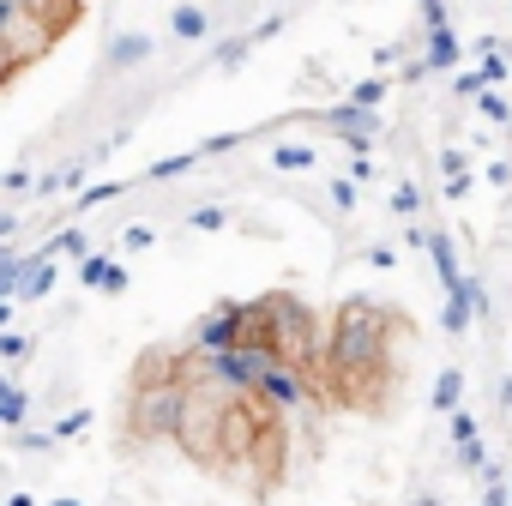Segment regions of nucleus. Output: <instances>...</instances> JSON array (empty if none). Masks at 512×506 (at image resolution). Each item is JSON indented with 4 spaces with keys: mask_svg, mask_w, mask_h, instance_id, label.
<instances>
[{
    "mask_svg": "<svg viewBox=\"0 0 512 506\" xmlns=\"http://www.w3.org/2000/svg\"><path fill=\"white\" fill-rule=\"evenodd\" d=\"M500 398H506V404H512V380H500Z\"/></svg>",
    "mask_w": 512,
    "mask_h": 506,
    "instance_id": "43",
    "label": "nucleus"
},
{
    "mask_svg": "<svg viewBox=\"0 0 512 506\" xmlns=\"http://www.w3.org/2000/svg\"><path fill=\"white\" fill-rule=\"evenodd\" d=\"M278 31H284V13H272V19H260V25H253V31H247V37H253V43H272Z\"/></svg>",
    "mask_w": 512,
    "mask_h": 506,
    "instance_id": "33",
    "label": "nucleus"
},
{
    "mask_svg": "<svg viewBox=\"0 0 512 506\" xmlns=\"http://www.w3.org/2000/svg\"><path fill=\"white\" fill-rule=\"evenodd\" d=\"M85 422H91V410H73V416H61V428H55V434H61V440H67V434H79V428H85Z\"/></svg>",
    "mask_w": 512,
    "mask_h": 506,
    "instance_id": "38",
    "label": "nucleus"
},
{
    "mask_svg": "<svg viewBox=\"0 0 512 506\" xmlns=\"http://www.w3.org/2000/svg\"><path fill=\"white\" fill-rule=\"evenodd\" d=\"M452 452H458V470H482V476H488V446H482V434L464 440V446H452Z\"/></svg>",
    "mask_w": 512,
    "mask_h": 506,
    "instance_id": "25",
    "label": "nucleus"
},
{
    "mask_svg": "<svg viewBox=\"0 0 512 506\" xmlns=\"http://www.w3.org/2000/svg\"><path fill=\"white\" fill-rule=\"evenodd\" d=\"M320 163V151L308 145V139H284L278 151H272V169H284V175H308Z\"/></svg>",
    "mask_w": 512,
    "mask_h": 506,
    "instance_id": "11",
    "label": "nucleus"
},
{
    "mask_svg": "<svg viewBox=\"0 0 512 506\" xmlns=\"http://www.w3.org/2000/svg\"><path fill=\"white\" fill-rule=\"evenodd\" d=\"M181 416H187V392H181V386L139 392V404H133V434H145V440H157V434H181Z\"/></svg>",
    "mask_w": 512,
    "mask_h": 506,
    "instance_id": "4",
    "label": "nucleus"
},
{
    "mask_svg": "<svg viewBox=\"0 0 512 506\" xmlns=\"http://www.w3.org/2000/svg\"><path fill=\"white\" fill-rule=\"evenodd\" d=\"M326 127L338 133V145H344V151H368V145L386 133V115H380V109H368V103H356V97H344V103H332V109H326Z\"/></svg>",
    "mask_w": 512,
    "mask_h": 506,
    "instance_id": "5",
    "label": "nucleus"
},
{
    "mask_svg": "<svg viewBox=\"0 0 512 506\" xmlns=\"http://www.w3.org/2000/svg\"><path fill=\"white\" fill-rule=\"evenodd\" d=\"M440 175H470V157L464 151H440Z\"/></svg>",
    "mask_w": 512,
    "mask_h": 506,
    "instance_id": "34",
    "label": "nucleus"
},
{
    "mask_svg": "<svg viewBox=\"0 0 512 506\" xmlns=\"http://www.w3.org/2000/svg\"><path fill=\"white\" fill-rule=\"evenodd\" d=\"M205 368L229 386V392H241V398H253L260 392V380H266V368H272V356L253 344V338H241L235 350H217V356H205Z\"/></svg>",
    "mask_w": 512,
    "mask_h": 506,
    "instance_id": "3",
    "label": "nucleus"
},
{
    "mask_svg": "<svg viewBox=\"0 0 512 506\" xmlns=\"http://www.w3.org/2000/svg\"><path fill=\"white\" fill-rule=\"evenodd\" d=\"M139 61H151V37H145V31H127V37L109 43V67H115V73H127V67H139Z\"/></svg>",
    "mask_w": 512,
    "mask_h": 506,
    "instance_id": "10",
    "label": "nucleus"
},
{
    "mask_svg": "<svg viewBox=\"0 0 512 506\" xmlns=\"http://www.w3.org/2000/svg\"><path fill=\"white\" fill-rule=\"evenodd\" d=\"M7 506H37V500H31V494H13V500H7Z\"/></svg>",
    "mask_w": 512,
    "mask_h": 506,
    "instance_id": "41",
    "label": "nucleus"
},
{
    "mask_svg": "<svg viewBox=\"0 0 512 506\" xmlns=\"http://www.w3.org/2000/svg\"><path fill=\"white\" fill-rule=\"evenodd\" d=\"M452 91H458V97H476V91H488V79H482V67H470V73H458V79H452Z\"/></svg>",
    "mask_w": 512,
    "mask_h": 506,
    "instance_id": "32",
    "label": "nucleus"
},
{
    "mask_svg": "<svg viewBox=\"0 0 512 506\" xmlns=\"http://www.w3.org/2000/svg\"><path fill=\"white\" fill-rule=\"evenodd\" d=\"M25 416H31V398L7 380V386H0V422H7V428L19 434V428H25Z\"/></svg>",
    "mask_w": 512,
    "mask_h": 506,
    "instance_id": "17",
    "label": "nucleus"
},
{
    "mask_svg": "<svg viewBox=\"0 0 512 506\" xmlns=\"http://www.w3.org/2000/svg\"><path fill=\"white\" fill-rule=\"evenodd\" d=\"M37 253H49V260H67V253H79V260H85V253H91V241H85V229L73 223V229H61V235H49Z\"/></svg>",
    "mask_w": 512,
    "mask_h": 506,
    "instance_id": "16",
    "label": "nucleus"
},
{
    "mask_svg": "<svg viewBox=\"0 0 512 506\" xmlns=\"http://www.w3.org/2000/svg\"><path fill=\"white\" fill-rule=\"evenodd\" d=\"M458 55H464L458 31H452V25H434V31H428V67H434V73H452Z\"/></svg>",
    "mask_w": 512,
    "mask_h": 506,
    "instance_id": "8",
    "label": "nucleus"
},
{
    "mask_svg": "<svg viewBox=\"0 0 512 506\" xmlns=\"http://www.w3.org/2000/svg\"><path fill=\"white\" fill-rule=\"evenodd\" d=\"M482 434V422L470 416V410H452V446H464V440H476Z\"/></svg>",
    "mask_w": 512,
    "mask_h": 506,
    "instance_id": "29",
    "label": "nucleus"
},
{
    "mask_svg": "<svg viewBox=\"0 0 512 506\" xmlns=\"http://www.w3.org/2000/svg\"><path fill=\"white\" fill-rule=\"evenodd\" d=\"M115 199H121V181H97L73 199V211H97V205H115Z\"/></svg>",
    "mask_w": 512,
    "mask_h": 506,
    "instance_id": "23",
    "label": "nucleus"
},
{
    "mask_svg": "<svg viewBox=\"0 0 512 506\" xmlns=\"http://www.w3.org/2000/svg\"><path fill=\"white\" fill-rule=\"evenodd\" d=\"M127 290H133V272H127V266H115V272H109V284H103V296H127Z\"/></svg>",
    "mask_w": 512,
    "mask_h": 506,
    "instance_id": "36",
    "label": "nucleus"
},
{
    "mask_svg": "<svg viewBox=\"0 0 512 506\" xmlns=\"http://www.w3.org/2000/svg\"><path fill=\"white\" fill-rule=\"evenodd\" d=\"M253 398L272 404V410H296V404H308V380H302V368H296V362H272Z\"/></svg>",
    "mask_w": 512,
    "mask_h": 506,
    "instance_id": "6",
    "label": "nucleus"
},
{
    "mask_svg": "<svg viewBox=\"0 0 512 506\" xmlns=\"http://www.w3.org/2000/svg\"><path fill=\"white\" fill-rule=\"evenodd\" d=\"M482 175H488V187H512V163H488Z\"/></svg>",
    "mask_w": 512,
    "mask_h": 506,
    "instance_id": "39",
    "label": "nucleus"
},
{
    "mask_svg": "<svg viewBox=\"0 0 512 506\" xmlns=\"http://www.w3.org/2000/svg\"><path fill=\"white\" fill-rule=\"evenodd\" d=\"M476 115H482V121H494V127H506V121H512V109H506V97H500V85H488V91H476Z\"/></svg>",
    "mask_w": 512,
    "mask_h": 506,
    "instance_id": "21",
    "label": "nucleus"
},
{
    "mask_svg": "<svg viewBox=\"0 0 512 506\" xmlns=\"http://www.w3.org/2000/svg\"><path fill=\"white\" fill-rule=\"evenodd\" d=\"M253 49H260V43H253V37H223V43L211 49V67H235V61H247Z\"/></svg>",
    "mask_w": 512,
    "mask_h": 506,
    "instance_id": "20",
    "label": "nucleus"
},
{
    "mask_svg": "<svg viewBox=\"0 0 512 506\" xmlns=\"http://www.w3.org/2000/svg\"><path fill=\"white\" fill-rule=\"evenodd\" d=\"M386 332H392V314L374 302V296H350L332 320V338H326V368L338 386L362 392L380 368H386Z\"/></svg>",
    "mask_w": 512,
    "mask_h": 506,
    "instance_id": "1",
    "label": "nucleus"
},
{
    "mask_svg": "<svg viewBox=\"0 0 512 506\" xmlns=\"http://www.w3.org/2000/svg\"><path fill=\"white\" fill-rule=\"evenodd\" d=\"M392 211H398V217H422V187H416V181H398V187H392Z\"/></svg>",
    "mask_w": 512,
    "mask_h": 506,
    "instance_id": "24",
    "label": "nucleus"
},
{
    "mask_svg": "<svg viewBox=\"0 0 512 506\" xmlns=\"http://www.w3.org/2000/svg\"><path fill=\"white\" fill-rule=\"evenodd\" d=\"M458 290L470 296V308H476V320H488V284H482V278H464Z\"/></svg>",
    "mask_w": 512,
    "mask_h": 506,
    "instance_id": "31",
    "label": "nucleus"
},
{
    "mask_svg": "<svg viewBox=\"0 0 512 506\" xmlns=\"http://www.w3.org/2000/svg\"><path fill=\"white\" fill-rule=\"evenodd\" d=\"M49 506H85V500H49Z\"/></svg>",
    "mask_w": 512,
    "mask_h": 506,
    "instance_id": "44",
    "label": "nucleus"
},
{
    "mask_svg": "<svg viewBox=\"0 0 512 506\" xmlns=\"http://www.w3.org/2000/svg\"><path fill=\"white\" fill-rule=\"evenodd\" d=\"M109 272H115V260H109V253H97V247L79 260V284H85V290H103V284H109Z\"/></svg>",
    "mask_w": 512,
    "mask_h": 506,
    "instance_id": "18",
    "label": "nucleus"
},
{
    "mask_svg": "<svg viewBox=\"0 0 512 506\" xmlns=\"http://www.w3.org/2000/svg\"><path fill=\"white\" fill-rule=\"evenodd\" d=\"M193 163H205V145H193V151H175V157L151 163V169H145V181H175V175H187Z\"/></svg>",
    "mask_w": 512,
    "mask_h": 506,
    "instance_id": "15",
    "label": "nucleus"
},
{
    "mask_svg": "<svg viewBox=\"0 0 512 506\" xmlns=\"http://www.w3.org/2000/svg\"><path fill=\"white\" fill-rule=\"evenodd\" d=\"M169 31H175L181 43H199V37H211V13H205V7H175Z\"/></svg>",
    "mask_w": 512,
    "mask_h": 506,
    "instance_id": "13",
    "label": "nucleus"
},
{
    "mask_svg": "<svg viewBox=\"0 0 512 506\" xmlns=\"http://www.w3.org/2000/svg\"><path fill=\"white\" fill-rule=\"evenodd\" d=\"M386 91H392V73H368V79H356V85H350V97H356V103H368V109H380V103H386Z\"/></svg>",
    "mask_w": 512,
    "mask_h": 506,
    "instance_id": "19",
    "label": "nucleus"
},
{
    "mask_svg": "<svg viewBox=\"0 0 512 506\" xmlns=\"http://www.w3.org/2000/svg\"><path fill=\"white\" fill-rule=\"evenodd\" d=\"M362 266H374V272H392V266H398V247H392V241H374V247L362 253Z\"/></svg>",
    "mask_w": 512,
    "mask_h": 506,
    "instance_id": "27",
    "label": "nucleus"
},
{
    "mask_svg": "<svg viewBox=\"0 0 512 506\" xmlns=\"http://www.w3.org/2000/svg\"><path fill=\"white\" fill-rule=\"evenodd\" d=\"M434 410H464V368H440V380H434Z\"/></svg>",
    "mask_w": 512,
    "mask_h": 506,
    "instance_id": "14",
    "label": "nucleus"
},
{
    "mask_svg": "<svg viewBox=\"0 0 512 506\" xmlns=\"http://www.w3.org/2000/svg\"><path fill=\"white\" fill-rule=\"evenodd\" d=\"M344 169H350V175H356V181H362V187H368V181H374V163H368V151H350V163H344Z\"/></svg>",
    "mask_w": 512,
    "mask_h": 506,
    "instance_id": "35",
    "label": "nucleus"
},
{
    "mask_svg": "<svg viewBox=\"0 0 512 506\" xmlns=\"http://www.w3.org/2000/svg\"><path fill=\"white\" fill-rule=\"evenodd\" d=\"M0 356H7V362H25V356H31V338H25V332H0Z\"/></svg>",
    "mask_w": 512,
    "mask_h": 506,
    "instance_id": "30",
    "label": "nucleus"
},
{
    "mask_svg": "<svg viewBox=\"0 0 512 506\" xmlns=\"http://www.w3.org/2000/svg\"><path fill=\"white\" fill-rule=\"evenodd\" d=\"M428 260H434V272H440V284H446V290H458V284H464V272H458V247H452V235H446V229H428Z\"/></svg>",
    "mask_w": 512,
    "mask_h": 506,
    "instance_id": "7",
    "label": "nucleus"
},
{
    "mask_svg": "<svg viewBox=\"0 0 512 506\" xmlns=\"http://www.w3.org/2000/svg\"><path fill=\"white\" fill-rule=\"evenodd\" d=\"M7 187H13V193H25V187H37V181H31V169H7Z\"/></svg>",
    "mask_w": 512,
    "mask_h": 506,
    "instance_id": "40",
    "label": "nucleus"
},
{
    "mask_svg": "<svg viewBox=\"0 0 512 506\" xmlns=\"http://www.w3.org/2000/svg\"><path fill=\"white\" fill-rule=\"evenodd\" d=\"M356 187H362L356 175H332V205H338V211H356V199H362Z\"/></svg>",
    "mask_w": 512,
    "mask_h": 506,
    "instance_id": "26",
    "label": "nucleus"
},
{
    "mask_svg": "<svg viewBox=\"0 0 512 506\" xmlns=\"http://www.w3.org/2000/svg\"><path fill=\"white\" fill-rule=\"evenodd\" d=\"M187 229L217 235V229H229V211H223V205H193V211H187Z\"/></svg>",
    "mask_w": 512,
    "mask_h": 506,
    "instance_id": "22",
    "label": "nucleus"
},
{
    "mask_svg": "<svg viewBox=\"0 0 512 506\" xmlns=\"http://www.w3.org/2000/svg\"><path fill=\"white\" fill-rule=\"evenodd\" d=\"M470 187H476V175H446V199H470Z\"/></svg>",
    "mask_w": 512,
    "mask_h": 506,
    "instance_id": "37",
    "label": "nucleus"
},
{
    "mask_svg": "<svg viewBox=\"0 0 512 506\" xmlns=\"http://www.w3.org/2000/svg\"><path fill=\"white\" fill-rule=\"evenodd\" d=\"M55 260L49 253H31V272H25V290H19V302H43V296H55Z\"/></svg>",
    "mask_w": 512,
    "mask_h": 506,
    "instance_id": "9",
    "label": "nucleus"
},
{
    "mask_svg": "<svg viewBox=\"0 0 512 506\" xmlns=\"http://www.w3.org/2000/svg\"><path fill=\"white\" fill-rule=\"evenodd\" d=\"M440 326H446L452 338H464V332L476 326V308H470V296H464V290H446V308H440Z\"/></svg>",
    "mask_w": 512,
    "mask_h": 506,
    "instance_id": "12",
    "label": "nucleus"
},
{
    "mask_svg": "<svg viewBox=\"0 0 512 506\" xmlns=\"http://www.w3.org/2000/svg\"><path fill=\"white\" fill-rule=\"evenodd\" d=\"M253 320H260V302H217L205 320H193V350L199 356H217V350H235Z\"/></svg>",
    "mask_w": 512,
    "mask_h": 506,
    "instance_id": "2",
    "label": "nucleus"
},
{
    "mask_svg": "<svg viewBox=\"0 0 512 506\" xmlns=\"http://www.w3.org/2000/svg\"><path fill=\"white\" fill-rule=\"evenodd\" d=\"M151 241H157V229H151V223H127V229H121V247H127V253H145Z\"/></svg>",
    "mask_w": 512,
    "mask_h": 506,
    "instance_id": "28",
    "label": "nucleus"
},
{
    "mask_svg": "<svg viewBox=\"0 0 512 506\" xmlns=\"http://www.w3.org/2000/svg\"><path fill=\"white\" fill-rule=\"evenodd\" d=\"M410 506H440V500H434V494H416V500H410Z\"/></svg>",
    "mask_w": 512,
    "mask_h": 506,
    "instance_id": "42",
    "label": "nucleus"
}]
</instances>
